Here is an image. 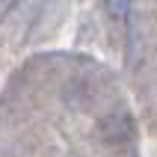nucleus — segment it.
<instances>
[{"label":"nucleus","mask_w":157,"mask_h":157,"mask_svg":"<svg viewBox=\"0 0 157 157\" xmlns=\"http://www.w3.org/2000/svg\"><path fill=\"white\" fill-rule=\"evenodd\" d=\"M98 133H101V140L122 145V142H131L136 136V124H133V119L128 113H107L98 122Z\"/></svg>","instance_id":"1"},{"label":"nucleus","mask_w":157,"mask_h":157,"mask_svg":"<svg viewBox=\"0 0 157 157\" xmlns=\"http://www.w3.org/2000/svg\"><path fill=\"white\" fill-rule=\"evenodd\" d=\"M104 9L113 21H124L131 12V0H104Z\"/></svg>","instance_id":"2"}]
</instances>
